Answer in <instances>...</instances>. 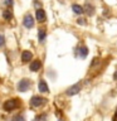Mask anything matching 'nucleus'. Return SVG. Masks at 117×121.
Instances as JSON below:
<instances>
[{"label":"nucleus","instance_id":"nucleus-7","mask_svg":"<svg viewBox=\"0 0 117 121\" xmlns=\"http://www.w3.org/2000/svg\"><path fill=\"white\" fill-rule=\"evenodd\" d=\"M40 67H42V63H40V60H33L32 63H30V71H33V72H37V71H39L40 69Z\"/></svg>","mask_w":117,"mask_h":121},{"label":"nucleus","instance_id":"nucleus-9","mask_svg":"<svg viewBox=\"0 0 117 121\" xmlns=\"http://www.w3.org/2000/svg\"><path fill=\"white\" fill-rule=\"evenodd\" d=\"M37 20L38 22H44L45 20V13L43 9H38L37 10Z\"/></svg>","mask_w":117,"mask_h":121},{"label":"nucleus","instance_id":"nucleus-12","mask_svg":"<svg viewBox=\"0 0 117 121\" xmlns=\"http://www.w3.org/2000/svg\"><path fill=\"white\" fill-rule=\"evenodd\" d=\"M45 38V30L44 29H39V42H43Z\"/></svg>","mask_w":117,"mask_h":121},{"label":"nucleus","instance_id":"nucleus-14","mask_svg":"<svg viewBox=\"0 0 117 121\" xmlns=\"http://www.w3.org/2000/svg\"><path fill=\"white\" fill-rule=\"evenodd\" d=\"M3 17L4 18H5V19H8V20H9V19H11V14L9 13V11H4V13H3Z\"/></svg>","mask_w":117,"mask_h":121},{"label":"nucleus","instance_id":"nucleus-2","mask_svg":"<svg viewBox=\"0 0 117 121\" xmlns=\"http://www.w3.org/2000/svg\"><path fill=\"white\" fill-rule=\"evenodd\" d=\"M45 101H47V100L43 98V97H40V96H33L32 100H30V105H32L33 107H38V106L43 105Z\"/></svg>","mask_w":117,"mask_h":121},{"label":"nucleus","instance_id":"nucleus-18","mask_svg":"<svg viewBox=\"0 0 117 121\" xmlns=\"http://www.w3.org/2000/svg\"><path fill=\"white\" fill-rule=\"evenodd\" d=\"M113 78H115V79H116V81H117V71L115 72V74H113Z\"/></svg>","mask_w":117,"mask_h":121},{"label":"nucleus","instance_id":"nucleus-16","mask_svg":"<svg viewBox=\"0 0 117 121\" xmlns=\"http://www.w3.org/2000/svg\"><path fill=\"white\" fill-rule=\"evenodd\" d=\"M4 4L8 5V6H11L13 5V0H4Z\"/></svg>","mask_w":117,"mask_h":121},{"label":"nucleus","instance_id":"nucleus-8","mask_svg":"<svg viewBox=\"0 0 117 121\" xmlns=\"http://www.w3.org/2000/svg\"><path fill=\"white\" fill-rule=\"evenodd\" d=\"M32 53H30L29 51H24L21 53V60L23 62H29V60H32Z\"/></svg>","mask_w":117,"mask_h":121},{"label":"nucleus","instance_id":"nucleus-5","mask_svg":"<svg viewBox=\"0 0 117 121\" xmlns=\"http://www.w3.org/2000/svg\"><path fill=\"white\" fill-rule=\"evenodd\" d=\"M79 91H81V86H79V85H74V86H72V87H69V88L67 90V95L72 96V95L78 93Z\"/></svg>","mask_w":117,"mask_h":121},{"label":"nucleus","instance_id":"nucleus-13","mask_svg":"<svg viewBox=\"0 0 117 121\" xmlns=\"http://www.w3.org/2000/svg\"><path fill=\"white\" fill-rule=\"evenodd\" d=\"M45 119H47V116H45V115H39V116L35 117V120H34V121H45Z\"/></svg>","mask_w":117,"mask_h":121},{"label":"nucleus","instance_id":"nucleus-4","mask_svg":"<svg viewBox=\"0 0 117 121\" xmlns=\"http://www.w3.org/2000/svg\"><path fill=\"white\" fill-rule=\"evenodd\" d=\"M23 24H24V26H26V28H33L34 20H33L32 15H25L24 20H23Z\"/></svg>","mask_w":117,"mask_h":121},{"label":"nucleus","instance_id":"nucleus-17","mask_svg":"<svg viewBox=\"0 0 117 121\" xmlns=\"http://www.w3.org/2000/svg\"><path fill=\"white\" fill-rule=\"evenodd\" d=\"M4 43H5V40H4V37L1 35V34H0V47H1Z\"/></svg>","mask_w":117,"mask_h":121},{"label":"nucleus","instance_id":"nucleus-10","mask_svg":"<svg viewBox=\"0 0 117 121\" xmlns=\"http://www.w3.org/2000/svg\"><path fill=\"white\" fill-rule=\"evenodd\" d=\"M72 10H73L75 14H82L83 13V8L81 5H78V4H73V5H72Z\"/></svg>","mask_w":117,"mask_h":121},{"label":"nucleus","instance_id":"nucleus-3","mask_svg":"<svg viewBox=\"0 0 117 121\" xmlns=\"http://www.w3.org/2000/svg\"><path fill=\"white\" fill-rule=\"evenodd\" d=\"M29 86H30V83H29L28 79H21V81L18 83V90L20 91V92H25V91H28Z\"/></svg>","mask_w":117,"mask_h":121},{"label":"nucleus","instance_id":"nucleus-1","mask_svg":"<svg viewBox=\"0 0 117 121\" xmlns=\"http://www.w3.org/2000/svg\"><path fill=\"white\" fill-rule=\"evenodd\" d=\"M18 107V100H15V98H13V100H8L5 101V104H4V110L8 112L13 111L14 108Z\"/></svg>","mask_w":117,"mask_h":121},{"label":"nucleus","instance_id":"nucleus-11","mask_svg":"<svg viewBox=\"0 0 117 121\" xmlns=\"http://www.w3.org/2000/svg\"><path fill=\"white\" fill-rule=\"evenodd\" d=\"M79 54H81V57H87V54H88V48L87 47H81V49H79Z\"/></svg>","mask_w":117,"mask_h":121},{"label":"nucleus","instance_id":"nucleus-6","mask_svg":"<svg viewBox=\"0 0 117 121\" xmlns=\"http://www.w3.org/2000/svg\"><path fill=\"white\" fill-rule=\"evenodd\" d=\"M38 88H39L40 92H44V93H48L49 92V88H48V85L45 81H39V85H38Z\"/></svg>","mask_w":117,"mask_h":121},{"label":"nucleus","instance_id":"nucleus-15","mask_svg":"<svg viewBox=\"0 0 117 121\" xmlns=\"http://www.w3.org/2000/svg\"><path fill=\"white\" fill-rule=\"evenodd\" d=\"M11 121H25V120H24V117H23V116L18 115V116L13 117V120H11Z\"/></svg>","mask_w":117,"mask_h":121},{"label":"nucleus","instance_id":"nucleus-19","mask_svg":"<svg viewBox=\"0 0 117 121\" xmlns=\"http://www.w3.org/2000/svg\"><path fill=\"white\" fill-rule=\"evenodd\" d=\"M116 117H117V112H116Z\"/></svg>","mask_w":117,"mask_h":121}]
</instances>
